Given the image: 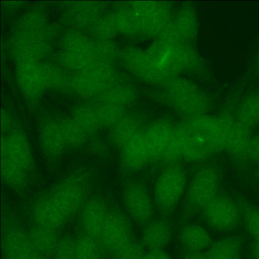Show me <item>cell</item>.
Returning <instances> with one entry per match:
<instances>
[{
    "mask_svg": "<svg viewBox=\"0 0 259 259\" xmlns=\"http://www.w3.org/2000/svg\"><path fill=\"white\" fill-rule=\"evenodd\" d=\"M70 85L77 94L91 97L101 93L104 84L85 72H80L72 77Z\"/></svg>",
    "mask_w": 259,
    "mask_h": 259,
    "instance_id": "cell-24",
    "label": "cell"
},
{
    "mask_svg": "<svg viewBox=\"0 0 259 259\" xmlns=\"http://www.w3.org/2000/svg\"><path fill=\"white\" fill-rule=\"evenodd\" d=\"M141 123L136 118L131 116H123L112 127L111 141L117 147L122 148L129 141L138 134Z\"/></svg>",
    "mask_w": 259,
    "mask_h": 259,
    "instance_id": "cell-22",
    "label": "cell"
},
{
    "mask_svg": "<svg viewBox=\"0 0 259 259\" xmlns=\"http://www.w3.org/2000/svg\"><path fill=\"white\" fill-rule=\"evenodd\" d=\"M250 130L236 121L227 140L225 148L233 156H247L251 139Z\"/></svg>",
    "mask_w": 259,
    "mask_h": 259,
    "instance_id": "cell-23",
    "label": "cell"
},
{
    "mask_svg": "<svg viewBox=\"0 0 259 259\" xmlns=\"http://www.w3.org/2000/svg\"><path fill=\"white\" fill-rule=\"evenodd\" d=\"M2 157H7L24 170L31 169L33 158L30 144L26 136L20 131H15L7 138L2 139Z\"/></svg>",
    "mask_w": 259,
    "mask_h": 259,
    "instance_id": "cell-11",
    "label": "cell"
},
{
    "mask_svg": "<svg viewBox=\"0 0 259 259\" xmlns=\"http://www.w3.org/2000/svg\"><path fill=\"white\" fill-rule=\"evenodd\" d=\"M184 169L176 164H169L160 174L155 182L154 201L159 213L169 217L179 202L186 187Z\"/></svg>",
    "mask_w": 259,
    "mask_h": 259,
    "instance_id": "cell-2",
    "label": "cell"
},
{
    "mask_svg": "<svg viewBox=\"0 0 259 259\" xmlns=\"http://www.w3.org/2000/svg\"><path fill=\"white\" fill-rule=\"evenodd\" d=\"M86 181L83 174L73 175L60 182L49 195L56 207L68 220L85 203Z\"/></svg>",
    "mask_w": 259,
    "mask_h": 259,
    "instance_id": "cell-4",
    "label": "cell"
},
{
    "mask_svg": "<svg viewBox=\"0 0 259 259\" xmlns=\"http://www.w3.org/2000/svg\"><path fill=\"white\" fill-rule=\"evenodd\" d=\"M56 230L36 225L28 234L35 248L46 256L53 254L59 240Z\"/></svg>",
    "mask_w": 259,
    "mask_h": 259,
    "instance_id": "cell-19",
    "label": "cell"
},
{
    "mask_svg": "<svg viewBox=\"0 0 259 259\" xmlns=\"http://www.w3.org/2000/svg\"><path fill=\"white\" fill-rule=\"evenodd\" d=\"M72 118L87 135L95 134L101 127L96 110L87 105L77 106L73 111Z\"/></svg>",
    "mask_w": 259,
    "mask_h": 259,
    "instance_id": "cell-28",
    "label": "cell"
},
{
    "mask_svg": "<svg viewBox=\"0 0 259 259\" xmlns=\"http://www.w3.org/2000/svg\"><path fill=\"white\" fill-rule=\"evenodd\" d=\"M219 183L218 172L212 167H204L196 172L187 191L185 208L180 222L181 225H185L197 211L203 209L217 196Z\"/></svg>",
    "mask_w": 259,
    "mask_h": 259,
    "instance_id": "cell-3",
    "label": "cell"
},
{
    "mask_svg": "<svg viewBox=\"0 0 259 259\" xmlns=\"http://www.w3.org/2000/svg\"><path fill=\"white\" fill-rule=\"evenodd\" d=\"M3 248L6 259H47L33 245L28 234L17 226L5 232Z\"/></svg>",
    "mask_w": 259,
    "mask_h": 259,
    "instance_id": "cell-9",
    "label": "cell"
},
{
    "mask_svg": "<svg viewBox=\"0 0 259 259\" xmlns=\"http://www.w3.org/2000/svg\"><path fill=\"white\" fill-rule=\"evenodd\" d=\"M174 127L168 121L160 120L151 124L144 133L151 159H157L162 155L170 140Z\"/></svg>",
    "mask_w": 259,
    "mask_h": 259,
    "instance_id": "cell-15",
    "label": "cell"
},
{
    "mask_svg": "<svg viewBox=\"0 0 259 259\" xmlns=\"http://www.w3.org/2000/svg\"></svg>",
    "mask_w": 259,
    "mask_h": 259,
    "instance_id": "cell-47",
    "label": "cell"
},
{
    "mask_svg": "<svg viewBox=\"0 0 259 259\" xmlns=\"http://www.w3.org/2000/svg\"><path fill=\"white\" fill-rule=\"evenodd\" d=\"M236 121L251 130L259 123V92L245 97L238 106Z\"/></svg>",
    "mask_w": 259,
    "mask_h": 259,
    "instance_id": "cell-21",
    "label": "cell"
},
{
    "mask_svg": "<svg viewBox=\"0 0 259 259\" xmlns=\"http://www.w3.org/2000/svg\"><path fill=\"white\" fill-rule=\"evenodd\" d=\"M59 124L66 145L78 147L84 143L87 134L72 118H64Z\"/></svg>",
    "mask_w": 259,
    "mask_h": 259,
    "instance_id": "cell-30",
    "label": "cell"
},
{
    "mask_svg": "<svg viewBox=\"0 0 259 259\" xmlns=\"http://www.w3.org/2000/svg\"><path fill=\"white\" fill-rule=\"evenodd\" d=\"M32 215L36 225L55 230L63 227L69 220L57 208L49 195L36 202L32 208Z\"/></svg>",
    "mask_w": 259,
    "mask_h": 259,
    "instance_id": "cell-14",
    "label": "cell"
},
{
    "mask_svg": "<svg viewBox=\"0 0 259 259\" xmlns=\"http://www.w3.org/2000/svg\"><path fill=\"white\" fill-rule=\"evenodd\" d=\"M110 23L107 17L97 19L91 25L92 33L101 39L108 37L110 34Z\"/></svg>",
    "mask_w": 259,
    "mask_h": 259,
    "instance_id": "cell-39",
    "label": "cell"
},
{
    "mask_svg": "<svg viewBox=\"0 0 259 259\" xmlns=\"http://www.w3.org/2000/svg\"><path fill=\"white\" fill-rule=\"evenodd\" d=\"M46 39L42 31L35 33H17L12 40V55L19 63L36 62L49 51Z\"/></svg>",
    "mask_w": 259,
    "mask_h": 259,
    "instance_id": "cell-8",
    "label": "cell"
},
{
    "mask_svg": "<svg viewBox=\"0 0 259 259\" xmlns=\"http://www.w3.org/2000/svg\"><path fill=\"white\" fill-rule=\"evenodd\" d=\"M203 210L206 224L211 229L225 232L234 229L239 223L241 210L230 199L217 196Z\"/></svg>",
    "mask_w": 259,
    "mask_h": 259,
    "instance_id": "cell-6",
    "label": "cell"
},
{
    "mask_svg": "<svg viewBox=\"0 0 259 259\" xmlns=\"http://www.w3.org/2000/svg\"><path fill=\"white\" fill-rule=\"evenodd\" d=\"M59 61L64 67L74 70L84 71L96 61L94 56L63 51L58 56Z\"/></svg>",
    "mask_w": 259,
    "mask_h": 259,
    "instance_id": "cell-31",
    "label": "cell"
},
{
    "mask_svg": "<svg viewBox=\"0 0 259 259\" xmlns=\"http://www.w3.org/2000/svg\"><path fill=\"white\" fill-rule=\"evenodd\" d=\"M99 8L96 4L84 3L75 5L68 13V20L78 27L85 26L92 24L97 19Z\"/></svg>",
    "mask_w": 259,
    "mask_h": 259,
    "instance_id": "cell-26",
    "label": "cell"
},
{
    "mask_svg": "<svg viewBox=\"0 0 259 259\" xmlns=\"http://www.w3.org/2000/svg\"><path fill=\"white\" fill-rule=\"evenodd\" d=\"M144 259H171L169 255L163 249L149 250Z\"/></svg>",
    "mask_w": 259,
    "mask_h": 259,
    "instance_id": "cell-42",
    "label": "cell"
},
{
    "mask_svg": "<svg viewBox=\"0 0 259 259\" xmlns=\"http://www.w3.org/2000/svg\"><path fill=\"white\" fill-rule=\"evenodd\" d=\"M40 144L45 154L50 157H56L63 151L66 145L59 121L49 120L44 122L40 130Z\"/></svg>",
    "mask_w": 259,
    "mask_h": 259,
    "instance_id": "cell-17",
    "label": "cell"
},
{
    "mask_svg": "<svg viewBox=\"0 0 259 259\" xmlns=\"http://www.w3.org/2000/svg\"><path fill=\"white\" fill-rule=\"evenodd\" d=\"M53 254L55 259H76L75 240L69 236L60 238Z\"/></svg>",
    "mask_w": 259,
    "mask_h": 259,
    "instance_id": "cell-38",
    "label": "cell"
},
{
    "mask_svg": "<svg viewBox=\"0 0 259 259\" xmlns=\"http://www.w3.org/2000/svg\"><path fill=\"white\" fill-rule=\"evenodd\" d=\"M46 20L42 13L32 11L23 16L17 25L18 33H35L46 27Z\"/></svg>",
    "mask_w": 259,
    "mask_h": 259,
    "instance_id": "cell-33",
    "label": "cell"
},
{
    "mask_svg": "<svg viewBox=\"0 0 259 259\" xmlns=\"http://www.w3.org/2000/svg\"><path fill=\"white\" fill-rule=\"evenodd\" d=\"M180 242L184 250L202 251L212 243L209 232L203 227L195 224H185L180 230Z\"/></svg>",
    "mask_w": 259,
    "mask_h": 259,
    "instance_id": "cell-18",
    "label": "cell"
},
{
    "mask_svg": "<svg viewBox=\"0 0 259 259\" xmlns=\"http://www.w3.org/2000/svg\"><path fill=\"white\" fill-rule=\"evenodd\" d=\"M109 210L105 202L99 198H93L82 207L81 223L84 234L100 241Z\"/></svg>",
    "mask_w": 259,
    "mask_h": 259,
    "instance_id": "cell-12",
    "label": "cell"
},
{
    "mask_svg": "<svg viewBox=\"0 0 259 259\" xmlns=\"http://www.w3.org/2000/svg\"><path fill=\"white\" fill-rule=\"evenodd\" d=\"M123 201L130 218L138 225L145 227L153 220L154 205L146 189L134 183L125 188Z\"/></svg>",
    "mask_w": 259,
    "mask_h": 259,
    "instance_id": "cell-7",
    "label": "cell"
},
{
    "mask_svg": "<svg viewBox=\"0 0 259 259\" xmlns=\"http://www.w3.org/2000/svg\"><path fill=\"white\" fill-rule=\"evenodd\" d=\"M95 110L101 126L112 127L123 116L121 109L117 105L104 103Z\"/></svg>",
    "mask_w": 259,
    "mask_h": 259,
    "instance_id": "cell-34",
    "label": "cell"
},
{
    "mask_svg": "<svg viewBox=\"0 0 259 259\" xmlns=\"http://www.w3.org/2000/svg\"><path fill=\"white\" fill-rule=\"evenodd\" d=\"M183 157L191 161L204 159L221 150L217 117L203 115L182 123Z\"/></svg>",
    "mask_w": 259,
    "mask_h": 259,
    "instance_id": "cell-1",
    "label": "cell"
},
{
    "mask_svg": "<svg viewBox=\"0 0 259 259\" xmlns=\"http://www.w3.org/2000/svg\"><path fill=\"white\" fill-rule=\"evenodd\" d=\"M62 46L65 51L95 57V42L85 35L77 31L67 33L62 39Z\"/></svg>",
    "mask_w": 259,
    "mask_h": 259,
    "instance_id": "cell-25",
    "label": "cell"
},
{
    "mask_svg": "<svg viewBox=\"0 0 259 259\" xmlns=\"http://www.w3.org/2000/svg\"><path fill=\"white\" fill-rule=\"evenodd\" d=\"M241 209H243V215L244 225L249 235L254 241H259V209L243 205Z\"/></svg>",
    "mask_w": 259,
    "mask_h": 259,
    "instance_id": "cell-36",
    "label": "cell"
},
{
    "mask_svg": "<svg viewBox=\"0 0 259 259\" xmlns=\"http://www.w3.org/2000/svg\"><path fill=\"white\" fill-rule=\"evenodd\" d=\"M134 239V230L130 218L118 210L109 211L100 241L111 255Z\"/></svg>",
    "mask_w": 259,
    "mask_h": 259,
    "instance_id": "cell-5",
    "label": "cell"
},
{
    "mask_svg": "<svg viewBox=\"0 0 259 259\" xmlns=\"http://www.w3.org/2000/svg\"><path fill=\"white\" fill-rule=\"evenodd\" d=\"M99 240L84 234L75 240L76 259H102Z\"/></svg>",
    "mask_w": 259,
    "mask_h": 259,
    "instance_id": "cell-29",
    "label": "cell"
},
{
    "mask_svg": "<svg viewBox=\"0 0 259 259\" xmlns=\"http://www.w3.org/2000/svg\"><path fill=\"white\" fill-rule=\"evenodd\" d=\"M44 65L48 88L62 89L70 84V80L61 70L53 65Z\"/></svg>",
    "mask_w": 259,
    "mask_h": 259,
    "instance_id": "cell-37",
    "label": "cell"
},
{
    "mask_svg": "<svg viewBox=\"0 0 259 259\" xmlns=\"http://www.w3.org/2000/svg\"><path fill=\"white\" fill-rule=\"evenodd\" d=\"M121 150L122 164L129 170L141 169L151 159L144 133L142 131L129 141Z\"/></svg>",
    "mask_w": 259,
    "mask_h": 259,
    "instance_id": "cell-13",
    "label": "cell"
},
{
    "mask_svg": "<svg viewBox=\"0 0 259 259\" xmlns=\"http://www.w3.org/2000/svg\"><path fill=\"white\" fill-rule=\"evenodd\" d=\"M247 156L252 161L259 162V133L251 137Z\"/></svg>",
    "mask_w": 259,
    "mask_h": 259,
    "instance_id": "cell-40",
    "label": "cell"
},
{
    "mask_svg": "<svg viewBox=\"0 0 259 259\" xmlns=\"http://www.w3.org/2000/svg\"><path fill=\"white\" fill-rule=\"evenodd\" d=\"M171 235V226L167 220H153L144 227L141 242L149 250L163 249L169 242Z\"/></svg>",
    "mask_w": 259,
    "mask_h": 259,
    "instance_id": "cell-16",
    "label": "cell"
},
{
    "mask_svg": "<svg viewBox=\"0 0 259 259\" xmlns=\"http://www.w3.org/2000/svg\"><path fill=\"white\" fill-rule=\"evenodd\" d=\"M25 171L9 158H2V177L5 182L10 187L16 189L24 187L26 182Z\"/></svg>",
    "mask_w": 259,
    "mask_h": 259,
    "instance_id": "cell-27",
    "label": "cell"
},
{
    "mask_svg": "<svg viewBox=\"0 0 259 259\" xmlns=\"http://www.w3.org/2000/svg\"><path fill=\"white\" fill-rule=\"evenodd\" d=\"M242 247L239 238L226 237L212 242L206 252L209 259H239Z\"/></svg>",
    "mask_w": 259,
    "mask_h": 259,
    "instance_id": "cell-20",
    "label": "cell"
},
{
    "mask_svg": "<svg viewBox=\"0 0 259 259\" xmlns=\"http://www.w3.org/2000/svg\"><path fill=\"white\" fill-rule=\"evenodd\" d=\"M252 259H259V241H254L250 249Z\"/></svg>",
    "mask_w": 259,
    "mask_h": 259,
    "instance_id": "cell-45",
    "label": "cell"
},
{
    "mask_svg": "<svg viewBox=\"0 0 259 259\" xmlns=\"http://www.w3.org/2000/svg\"><path fill=\"white\" fill-rule=\"evenodd\" d=\"M145 248L141 241L135 239L128 242L111 254L113 259H144Z\"/></svg>",
    "mask_w": 259,
    "mask_h": 259,
    "instance_id": "cell-35",
    "label": "cell"
},
{
    "mask_svg": "<svg viewBox=\"0 0 259 259\" xmlns=\"http://www.w3.org/2000/svg\"><path fill=\"white\" fill-rule=\"evenodd\" d=\"M11 116L6 111L2 112L1 115V128L4 132L8 131L12 125Z\"/></svg>",
    "mask_w": 259,
    "mask_h": 259,
    "instance_id": "cell-44",
    "label": "cell"
},
{
    "mask_svg": "<svg viewBox=\"0 0 259 259\" xmlns=\"http://www.w3.org/2000/svg\"><path fill=\"white\" fill-rule=\"evenodd\" d=\"M183 157V138L182 123L174 127L170 140L162 155V158L170 164H176Z\"/></svg>",
    "mask_w": 259,
    "mask_h": 259,
    "instance_id": "cell-32",
    "label": "cell"
},
{
    "mask_svg": "<svg viewBox=\"0 0 259 259\" xmlns=\"http://www.w3.org/2000/svg\"><path fill=\"white\" fill-rule=\"evenodd\" d=\"M258 63H259V55H258Z\"/></svg>",
    "mask_w": 259,
    "mask_h": 259,
    "instance_id": "cell-46",
    "label": "cell"
},
{
    "mask_svg": "<svg viewBox=\"0 0 259 259\" xmlns=\"http://www.w3.org/2000/svg\"><path fill=\"white\" fill-rule=\"evenodd\" d=\"M16 74L21 89L29 97H38L48 88L44 64L36 62L19 63Z\"/></svg>",
    "mask_w": 259,
    "mask_h": 259,
    "instance_id": "cell-10",
    "label": "cell"
},
{
    "mask_svg": "<svg viewBox=\"0 0 259 259\" xmlns=\"http://www.w3.org/2000/svg\"><path fill=\"white\" fill-rule=\"evenodd\" d=\"M90 147L93 153L101 156L104 155L107 150L103 141L98 138L94 139L92 141Z\"/></svg>",
    "mask_w": 259,
    "mask_h": 259,
    "instance_id": "cell-41",
    "label": "cell"
},
{
    "mask_svg": "<svg viewBox=\"0 0 259 259\" xmlns=\"http://www.w3.org/2000/svg\"><path fill=\"white\" fill-rule=\"evenodd\" d=\"M181 259H209L206 252L184 250Z\"/></svg>",
    "mask_w": 259,
    "mask_h": 259,
    "instance_id": "cell-43",
    "label": "cell"
}]
</instances>
